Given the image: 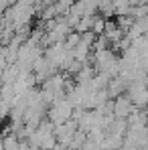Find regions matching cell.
<instances>
[{
	"instance_id": "obj_10",
	"label": "cell",
	"mask_w": 148,
	"mask_h": 150,
	"mask_svg": "<svg viewBox=\"0 0 148 150\" xmlns=\"http://www.w3.org/2000/svg\"><path fill=\"white\" fill-rule=\"evenodd\" d=\"M98 12H99V16H103L106 21H110L116 14V0H101Z\"/></svg>"
},
{
	"instance_id": "obj_9",
	"label": "cell",
	"mask_w": 148,
	"mask_h": 150,
	"mask_svg": "<svg viewBox=\"0 0 148 150\" xmlns=\"http://www.w3.org/2000/svg\"><path fill=\"white\" fill-rule=\"evenodd\" d=\"M128 91V83L124 81L122 77L118 75V77H114L112 81H110V85H108V93H110V98L112 100H116V98H120Z\"/></svg>"
},
{
	"instance_id": "obj_1",
	"label": "cell",
	"mask_w": 148,
	"mask_h": 150,
	"mask_svg": "<svg viewBox=\"0 0 148 150\" xmlns=\"http://www.w3.org/2000/svg\"><path fill=\"white\" fill-rule=\"evenodd\" d=\"M33 16H35V6L16 2V4H12L8 10H4L2 26H8V28H12V30L16 33V30L26 28V26L30 25Z\"/></svg>"
},
{
	"instance_id": "obj_4",
	"label": "cell",
	"mask_w": 148,
	"mask_h": 150,
	"mask_svg": "<svg viewBox=\"0 0 148 150\" xmlns=\"http://www.w3.org/2000/svg\"><path fill=\"white\" fill-rule=\"evenodd\" d=\"M73 114H75L73 103L67 100V98H63V100H57L49 108L47 118H49L55 126H61V124H67L69 120H73Z\"/></svg>"
},
{
	"instance_id": "obj_7",
	"label": "cell",
	"mask_w": 148,
	"mask_h": 150,
	"mask_svg": "<svg viewBox=\"0 0 148 150\" xmlns=\"http://www.w3.org/2000/svg\"><path fill=\"white\" fill-rule=\"evenodd\" d=\"M33 73H35V77H37V81L45 83V81H47V79H51L55 73H59V69L51 63L47 57H41V59L37 61V65H35Z\"/></svg>"
},
{
	"instance_id": "obj_3",
	"label": "cell",
	"mask_w": 148,
	"mask_h": 150,
	"mask_svg": "<svg viewBox=\"0 0 148 150\" xmlns=\"http://www.w3.org/2000/svg\"><path fill=\"white\" fill-rule=\"evenodd\" d=\"M45 57L49 59L59 71H67V69L71 67V63L75 61L73 49H69L65 43H57V45L47 47V49H45Z\"/></svg>"
},
{
	"instance_id": "obj_11",
	"label": "cell",
	"mask_w": 148,
	"mask_h": 150,
	"mask_svg": "<svg viewBox=\"0 0 148 150\" xmlns=\"http://www.w3.org/2000/svg\"><path fill=\"white\" fill-rule=\"evenodd\" d=\"M130 2H132V4H136V2H138V0H130Z\"/></svg>"
},
{
	"instance_id": "obj_5",
	"label": "cell",
	"mask_w": 148,
	"mask_h": 150,
	"mask_svg": "<svg viewBox=\"0 0 148 150\" xmlns=\"http://www.w3.org/2000/svg\"><path fill=\"white\" fill-rule=\"evenodd\" d=\"M77 132H79V124L75 120H69L67 124L55 126V136H57L59 144H65V146H71V142H73Z\"/></svg>"
},
{
	"instance_id": "obj_2",
	"label": "cell",
	"mask_w": 148,
	"mask_h": 150,
	"mask_svg": "<svg viewBox=\"0 0 148 150\" xmlns=\"http://www.w3.org/2000/svg\"><path fill=\"white\" fill-rule=\"evenodd\" d=\"M91 65L96 67L98 73L108 75L110 79L120 75V57H116V53L112 49H103V51H96L93 53V61Z\"/></svg>"
},
{
	"instance_id": "obj_6",
	"label": "cell",
	"mask_w": 148,
	"mask_h": 150,
	"mask_svg": "<svg viewBox=\"0 0 148 150\" xmlns=\"http://www.w3.org/2000/svg\"><path fill=\"white\" fill-rule=\"evenodd\" d=\"M136 110H138V108L132 103V100H130L126 93L114 100V116H116V118H120V120H128Z\"/></svg>"
},
{
	"instance_id": "obj_12",
	"label": "cell",
	"mask_w": 148,
	"mask_h": 150,
	"mask_svg": "<svg viewBox=\"0 0 148 150\" xmlns=\"http://www.w3.org/2000/svg\"><path fill=\"white\" fill-rule=\"evenodd\" d=\"M67 150H71V148H67Z\"/></svg>"
},
{
	"instance_id": "obj_8",
	"label": "cell",
	"mask_w": 148,
	"mask_h": 150,
	"mask_svg": "<svg viewBox=\"0 0 148 150\" xmlns=\"http://www.w3.org/2000/svg\"><path fill=\"white\" fill-rule=\"evenodd\" d=\"M99 37H103L108 43H114V45H118L120 41H122L124 37H126V33H124L120 25L118 23H114V21H108L106 23V28H103V35H99Z\"/></svg>"
}]
</instances>
